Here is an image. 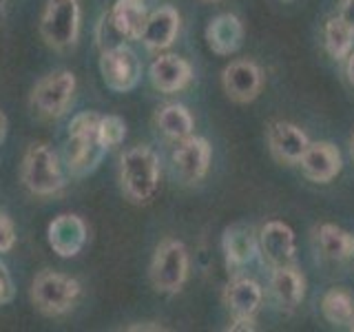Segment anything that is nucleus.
<instances>
[{
  "label": "nucleus",
  "mask_w": 354,
  "mask_h": 332,
  "mask_svg": "<svg viewBox=\"0 0 354 332\" xmlns=\"http://www.w3.org/2000/svg\"><path fill=\"white\" fill-rule=\"evenodd\" d=\"M270 293L279 308L295 310L306 297V279L301 270H297L292 264L274 266L270 277Z\"/></svg>",
  "instance_id": "17"
},
{
  "label": "nucleus",
  "mask_w": 354,
  "mask_h": 332,
  "mask_svg": "<svg viewBox=\"0 0 354 332\" xmlns=\"http://www.w3.org/2000/svg\"><path fill=\"white\" fill-rule=\"evenodd\" d=\"M210 3H217V0H210Z\"/></svg>",
  "instance_id": "34"
},
{
  "label": "nucleus",
  "mask_w": 354,
  "mask_h": 332,
  "mask_svg": "<svg viewBox=\"0 0 354 332\" xmlns=\"http://www.w3.org/2000/svg\"><path fill=\"white\" fill-rule=\"evenodd\" d=\"M16 246V226L7 210H0V252H9Z\"/></svg>",
  "instance_id": "27"
},
{
  "label": "nucleus",
  "mask_w": 354,
  "mask_h": 332,
  "mask_svg": "<svg viewBox=\"0 0 354 332\" xmlns=\"http://www.w3.org/2000/svg\"><path fill=\"white\" fill-rule=\"evenodd\" d=\"M221 248H224L226 268L228 273H237L243 266H248L259 250V239L254 235L252 226L248 224H232L224 230L221 237Z\"/></svg>",
  "instance_id": "15"
},
{
  "label": "nucleus",
  "mask_w": 354,
  "mask_h": 332,
  "mask_svg": "<svg viewBox=\"0 0 354 332\" xmlns=\"http://www.w3.org/2000/svg\"><path fill=\"white\" fill-rule=\"evenodd\" d=\"M257 326H254V317H232L230 326L226 330L230 332H248V330H254Z\"/></svg>",
  "instance_id": "29"
},
{
  "label": "nucleus",
  "mask_w": 354,
  "mask_h": 332,
  "mask_svg": "<svg viewBox=\"0 0 354 332\" xmlns=\"http://www.w3.org/2000/svg\"><path fill=\"white\" fill-rule=\"evenodd\" d=\"M122 193L133 204H147L160 186V158L151 147H133L120 160Z\"/></svg>",
  "instance_id": "2"
},
{
  "label": "nucleus",
  "mask_w": 354,
  "mask_h": 332,
  "mask_svg": "<svg viewBox=\"0 0 354 332\" xmlns=\"http://www.w3.org/2000/svg\"><path fill=\"white\" fill-rule=\"evenodd\" d=\"M350 153H352V160H354V136H352V140H350Z\"/></svg>",
  "instance_id": "33"
},
{
  "label": "nucleus",
  "mask_w": 354,
  "mask_h": 332,
  "mask_svg": "<svg viewBox=\"0 0 354 332\" xmlns=\"http://www.w3.org/2000/svg\"><path fill=\"white\" fill-rule=\"evenodd\" d=\"M100 118L102 116L95 113V111H82L69 122L64 144V164L73 177L93 173L106 155V149L97 138Z\"/></svg>",
  "instance_id": "1"
},
{
  "label": "nucleus",
  "mask_w": 354,
  "mask_h": 332,
  "mask_svg": "<svg viewBox=\"0 0 354 332\" xmlns=\"http://www.w3.org/2000/svg\"><path fill=\"white\" fill-rule=\"evenodd\" d=\"M75 93V75L66 69H58L44 75L31 91V109L42 120H55L69 109Z\"/></svg>",
  "instance_id": "7"
},
{
  "label": "nucleus",
  "mask_w": 354,
  "mask_h": 332,
  "mask_svg": "<svg viewBox=\"0 0 354 332\" xmlns=\"http://www.w3.org/2000/svg\"><path fill=\"white\" fill-rule=\"evenodd\" d=\"M346 60H348V62H346V75H348L350 84L354 86V51H350V55H348Z\"/></svg>",
  "instance_id": "31"
},
{
  "label": "nucleus",
  "mask_w": 354,
  "mask_h": 332,
  "mask_svg": "<svg viewBox=\"0 0 354 332\" xmlns=\"http://www.w3.org/2000/svg\"><path fill=\"white\" fill-rule=\"evenodd\" d=\"M321 313L332 326L354 330V297L346 288H330L321 299Z\"/></svg>",
  "instance_id": "22"
},
{
  "label": "nucleus",
  "mask_w": 354,
  "mask_h": 332,
  "mask_svg": "<svg viewBox=\"0 0 354 332\" xmlns=\"http://www.w3.org/2000/svg\"><path fill=\"white\" fill-rule=\"evenodd\" d=\"M352 40H354V29L346 25L339 16L330 18L326 22L324 29V42H326V51L332 55L335 60H346L350 51H352Z\"/></svg>",
  "instance_id": "25"
},
{
  "label": "nucleus",
  "mask_w": 354,
  "mask_h": 332,
  "mask_svg": "<svg viewBox=\"0 0 354 332\" xmlns=\"http://www.w3.org/2000/svg\"><path fill=\"white\" fill-rule=\"evenodd\" d=\"M295 232L292 228L283 224L279 219L266 221L259 230V250L263 259L268 261L272 268L274 266L292 264L295 257Z\"/></svg>",
  "instance_id": "14"
},
{
  "label": "nucleus",
  "mask_w": 354,
  "mask_h": 332,
  "mask_svg": "<svg viewBox=\"0 0 354 332\" xmlns=\"http://www.w3.org/2000/svg\"><path fill=\"white\" fill-rule=\"evenodd\" d=\"M149 77L153 86L162 93H177L191 82L193 77V66L191 62H186L180 55L166 53L155 58L151 69H149Z\"/></svg>",
  "instance_id": "16"
},
{
  "label": "nucleus",
  "mask_w": 354,
  "mask_h": 332,
  "mask_svg": "<svg viewBox=\"0 0 354 332\" xmlns=\"http://www.w3.org/2000/svg\"><path fill=\"white\" fill-rule=\"evenodd\" d=\"M177 31H180V14H177L175 7L164 5L155 9L153 14H149L147 27H144L140 40L149 49L160 51L171 47L173 40L177 38Z\"/></svg>",
  "instance_id": "18"
},
{
  "label": "nucleus",
  "mask_w": 354,
  "mask_h": 332,
  "mask_svg": "<svg viewBox=\"0 0 354 332\" xmlns=\"http://www.w3.org/2000/svg\"><path fill=\"white\" fill-rule=\"evenodd\" d=\"M7 116L3 113V111H0V144H3L5 140H7Z\"/></svg>",
  "instance_id": "32"
},
{
  "label": "nucleus",
  "mask_w": 354,
  "mask_h": 332,
  "mask_svg": "<svg viewBox=\"0 0 354 332\" xmlns=\"http://www.w3.org/2000/svg\"><path fill=\"white\" fill-rule=\"evenodd\" d=\"M88 237V230L82 217L73 213H62L47 226V241L58 257H75L77 252L84 248Z\"/></svg>",
  "instance_id": "11"
},
{
  "label": "nucleus",
  "mask_w": 354,
  "mask_h": 332,
  "mask_svg": "<svg viewBox=\"0 0 354 332\" xmlns=\"http://www.w3.org/2000/svg\"><path fill=\"white\" fill-rule=\"evenodd\" d=\"M263 299L261 286L250 277H237L226 286L224 302L232 317H254Z\"/></svg>",
  "instance_id": "20"
},
{
  "label": "nucleus",
  "mask_w": 354,
  "mask_h": 332,
  "mask_svg": "<svg viewBox=\"0 0 354 332\" xmlns=\"http://www.w3.org/2000/svg\"><path fill=\"white\" fill-rule=\"evenodd\" d=\"M206 42L217 55H232L241 49L243 25L235 14H219L208 22Z\"/></svg>",
  "instance_id": "19"
},
{
  "label": "nucleus",
  "mask_w": 354,
  "mask_h": 332,
  "mask_svg": "<svg viewBox=\"0 0 354 332\" xmlns=\"http://www.w3.org/2000/svg\"><path fill=\"white\" fill-rule=\"evenodd\" d=\"M221 84H224V91L232 102L246 104L259 95L263 86V75L252 60H235L221 73Z\"/></svg>",
  "instance_id": "10"
},
{
  "label": "nucleus",
  "mask_w": 354,
  "mask_h": 332,
  "mask_svg": "<svg viewBox=\"0 0 354 332\" xmlns=\"http://www.w3.org/2000/svg\"><path fill=\"white\" fill-rule=\"evenodd\" d=\"M299 164H301V171L310 182L328 184L341 173L343 158L332 142H310Z\"/></svg>",
  "instance_id": "12"
},
{
  "label": "nucleus",
  "mask_w": 354,
  "mask_h": 332,
  "mask_svg": "<svg viewBox=\"0 0 354 332\" xmlns=\"http://www.w3.org/2000/svg\"><path fill=\"white\" fill-rule=\"evenodd\" d=\"M20 180L33 195L47 197L64 186L60 158L49 144H31L20 166Z\"/></svg>",
  "instance_id": "3"
},
{
  "label": "nucleus",
  "mask_w": 354,
  "mask_h": 332,
  "mask_svg": "<svg viewBox=\"0 0 354 332\" xmlns=\"http://www.w3.org/2000/svg\"><path fill=\"white\" fill-rule=\"evenodd\" d=\"M77 297H80V282L62 273L42 270L31 284V302L47 317L69 313Z\"/></svg>",
  "instance_id": "4"
},
{
  "label": "nucleus",
  "mask_w": 354,
  "mask_h": 332,
  "mask_svg": "<svg viewBox=\"0 0 354 332\" xmlns=\"http://www.w3.org/2000/svg\"><path fill=\"white\" fill-rule=\"evenodd\" d=\"M100 73H102L104 84L115 93H127L136 89L142 77V62L138 53L127 44H115V47L102 49L100 58Z\"/></svg>",
  "instance_id": "8"
},
{
  "label": "nucleus",
  "mask_w": 354,
  "mask_h": 332,
  "mask_svg": "<svg viewBox=\"0 0 354 332\" xmlns=\"http://www.w3.org/2000/svg\"><path fill=\"white\" fill-rule=\"evenodd\" d=\"M40 33L53 49H69L80 36V5L77 0H47L40 18Z\"/></svg>",
  "instance_id": "6"
},
{
  "label": "nucleus",
  "mask_w": 354,
  "mask_h": 332,
  "mask_svg": "<svg viewBox=\"0 0 354 332\" xmlns=\"http://www.w3.org/2000/svg\"><path fill=\"white\" fill-rule=\"evenodd\" d=\"M308 136L292 122L274 120L268 124V147L270 153L283 164H299L308 149Z\"/></svg>",
  "instance_id": "13"
},
{
  "label": "nucleus",
  "mask_w": 354,
  "mask_h": 332,
  "mask_svg": "<svg viewBox=\"0 0 354 332\" xmlns=\"http://www.w3.org/2000/svg\"><path fill=\"white\" fill-rule=\"evenodd\" d=\"M149 275L158 293H180L188 277V250L184 243L177 239L160 241V246L155 248Z\"/></svg>",
  "instance_id": "5"
},
{
  "label": "nucleus",
  "mask_w": 354,
  "mask_h": 332,
  "mask_svg": "<svg viewBox=\"0 0 354 332\" xmlns=\"http://www.w3.org/2000/svg\"><path fill=\"white\" fill-rule=\"evenodd\" d=\"M210 155H213V151H210L206 138L188 136L180 140L173 151V164L177 175L186 184H197L199 180H204L210 166Z\"/></svg>",
  "instance_id": "9"
},
{
  "label": "nucleus",
  "mask_w": 354,
  "mask_h": 332,
  "mask_svg": "<svg viewBox=\"0 0 354 332\" xmlns=\"http://www.w3.org/2000/svg\"><path fill=\"white\" fill-rule=\"evenodd\" d=\"M339 18L354 29V0H343L339 9Z\"/></svg>",
  "instance_id": "30"
},
{
  "label": "nucleus",
  "mask_w": 354,
  "mask_h": 332,
  "mask_svg": "<svg viewBox=\"0 0 354 332\" xmlns=\"http://www.w3.org/2000/svg\"><path fill=\"white\" fill-rule=\"evenodd\" d=\"M155 122L169 140L180 142L193 136V116L184 104H164L155 116Z\"/></svg>",
  "instance_id": "23"
},
{
  "label": "nucleus",
  "mask_w": 354,
  "mask_h": 332,
  "mask_svg": "<svg viewBox=\"0 0 354 332\" xmlns=\"http://www.w3.org/2000/svg\"><path fill=\"white\" fill-rule=\"evenodd\" d=\"M16 297V286H14V279H11V275L7 270V266L0 261V306H7L14 302Z\"/></svg>",
  "instance_id": "28"
},
{
  "label": "nucleus",
  "mask_w": 354,
  "mask_h": 332,
  "mask_svg": "<svg viewBox=\"0 0 354 332\" xmlns=\"http://www.w3.org/2000/svg\"><path fill=\"white\" fill-rule=\"evenodd\" d=\"M97 138L106 151L120 147L127 138V122L120 116H102L97 124Z\"/></svg>",
  "instance_id": "26"
},
{
  "label": "nucleus",
  "mask_w": 354,
  "mask_h": 332,
  "mask_svg": "<svg viewBox=\"0 0 354 332\" xmlns=\"http://www.w3.org/2000/svg\"><path fill=\"white\" fill-rule=\"evenodd\" d=\"M319 248L328 259L343 261L354 255V235L337 224L319 226Z\"/></svg>",
  "instance_id": "24"
},
{
  "label": "nucleus",
  "mask_w": 354,
  "mask_h": 332,
  "mask_svg": "<svg viewBox=\"0 0 354 332\" xmlns=\"http://www.w3.org/2000/svg\"><path fill=\"white\" fill-rule=\"evenodd\" d=\"M0 5H3V0H0Z\"/></svg>",
  "instance_id": "35"
},
{
  "label": "nucleus",
  "mask_w": 354,
  "mask_h": 332,
  "mask_svg": "<svg viewBox=\"0 0 354 332\" xmlns=\"http://www.w3.org/2000/svg\"><path fill=\"white\" fill-rule=\"evenodd\" d=\"M149 11L142 0H115L113 9L109 14V22L122 38L140 40L142 31L147 27Z\"/></svg>",
  "instance_id": "21"
}]
</instances>
